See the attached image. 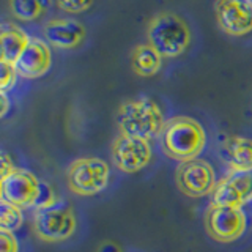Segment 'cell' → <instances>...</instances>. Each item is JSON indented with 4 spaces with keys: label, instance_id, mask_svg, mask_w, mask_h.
<instances>
[{
    "label": "cell",
    "instance_id": "6da1fadb",
    "mask_svg": "<svg viewBox=\"0 0 252 252\" xmlns=\"http://www.w3.org/2000/svg\"><path fill=\"white\" fill-rule=\"evenodd\" d=\"M207 144V134L202 125L189 117H173L165 122L161 132L164 153L175 161H191L202 153Z\"/></svg>",
    "mask_w": 252,
    "mask_h": 252
},
{
    "label": "cell",
    "instance_id": "7a4b0ae2",
    "mask_svg": "<svg viewBox=\"0 0 252 252\" xmlns=\"http://www.w3.org/2000/svg\"><path fill=\"white\" fill-rule=\"evenodd\" d=\"M117 123L122 134L147 140L161 136L165 125L161 107L147 96L125 101L117 112Z\"/></svg>",
    "mask_w": 252,
    "mask_h": 252
},
{
    "label": "cell",
    "instance_id": "3957f363",
    "mask_svg": "<svg viewBox=\"0 0 252 252\" xmlns=\"http://www.w3.org/2000/svg\"><path fill=\"white\" fill-rule=\"evenodd\" d=\"M189 24L173 11H161L155 14L147 29L148 44L153 46L162 57H177L191 44Z\"/></svg>",
    "mask_w": 252,
    "mask_h": 252
},
{
    "label": "cell",
    "instance_id": "277c9868",
    "mask_svg": "<svg viewBox=\"0 0 252 252\" xmlns=\"http://www.w3.org/2000/svg\"><path fill=\"white\" fill-rule=\"evenodd\" d=\"M76 216L66 203L57 200L49 207L38 208L33 216V230L43 241L68 240L76 232Z\"/></svg>",
    "mask_w": 252,
    "mask_h": 252
},
{
    "label": "cell",
    "instance_id": "5b68a950",
    "mask_svg": "<svg viewBox=\"0 0 252 252\" xmlns=\"http://www.w3.org/2000/svg\"><path fill=\"white\" fill-rule=\"evenodd\" d=\"M109 164L101 158H79L71 162L66 172L69 189L79 195H93L109 183Z\"/></svg>",
    "mask_w": 252,
    "mask_h": 252
},
{
    "label": "cell",
    "instance_id": "8992f818",
    "mask_svg": "<svg viewBox=\"0 0 252 252\" xmlns=\"http://www.w3.org/2000/svg\"><path fill=\"white\" fill-rule=\"evenodd\" d=\"M248 219L243 208L211 205L205 215V228L213 240L232 243L246 232Z\"/></svg>",
    "mask_w": 252,
    "mask_h": 252
},
{
    "label": "cell",
    "instance_id": "52a82bcc",
    "mask_svg": "<svg viewBox=\"0 0 252 252\" xmlns=\"http://www.w3.org/2000/svg\"><path fill=\"white\" fill-rule=\"evenodd\" d=\"M41 181L27 169L14 167L0 180V197L19 208L35 207Z\"/></svg>",
    "mask_w": 252,
    "mask_h": 252
},
{
    "label": "cell",
    "instance_id": "ba28073f",
    "mask_svg": "<svg viewBox=\"0 0 252 252\" xmlns=\"http://www.w3.org/2000/svg\"><path fill=\"white\" fill-rule=\"evenodd\" d=\"M175 183L183 194L189 197H202L215 191L216 177L211 165L195 158L181 162L175 172Z\"/></svg>",
    "mask_w": 252,
    "mask_h": 252
},
{
    "label": "cell",
    "instance_id": "9c48e42d",
    "mask_svg": "<svg viewBox=\"0 0 252 252\" xmlns=\"http://www.w3.org/2000/svg\"><path fill=\"white\" fill-rule=\"evenodd\" d=\"M152 159V147L147 139L120 134L112 144V161L118 169L132 173L144 169Z\"/></svg>",
    "mask_w": 252,
    "mask_h": 252
},
{
    "label": "cell",
    "instance_id": "30bf717a",
    "mask_svg": "<svg viewBox=\"0 0 252 252\" xmlns=\"http://www.w3.org/2000/svg\"><path fill=\"white\" fill-rule=\"evenodd\" d=\"M252 200V172H230L213 191V205L236 207Z\"/></svg>",
    "mask_w": 252,
    "mask_h": 252
},
{
    "label": "cell",
    "instance_id": "8fae6325",
    "mask_svg": "<svg viewBox=\"0 0 252 252\" xmlns=\"http://www.w3.org/2000/svg\"><path fill=\"white\" fill-rule=\"evenodd\" d=\"M219 27L225 33L240 36L252 30V2L249 0H220L215 5Z\"/></svg>",
    "mask_w": 252,
    "mask_h": 252
},
{
    "label": "cell",
    "instance_id": "7c38bea8",
    "mask_svg": "<svg viewBox=\"0 0 252 252\" xmlns=\"http://www.w3.org/2000/svg\"><path fill=\"white\" fill-rule=\"evenodd\" d=\"M52 54L51 47L44 39L38 36H30V41L22 54L14 62L18 74L26 79H36L44 76L51 68Z\"/></svg>",
    "mask_w": 252,
    "mask_h": 252
},
{
    "label": "cell",
    "instance_id": "4fadbf2b",
    "mask_svg": "<svg viewBox=\"0 0 252 252\" xmlns=\"http://www.w3.org/2000/svg\"><path fill=\"white\" fill-rule=\"evenodd\" d=\"M43 33L51 46L59 49H73L85 39L87 30L84 24L76 19L55 18L44 24Z\"/></svg>",
    "mask_w": 252,
    "mask_h": 252
},
{
    "label": "cell",
    "instance_id": "5bb4252c",
    "mask_svg": "<svg viewBox=\"0 0 252 252\" xmlns=\"http://www.w3.org/2000/svg\"><path fill=\"white\" fill-rule=\"evenodd\" d=\"M222 156L230 172H252V139L228 137L224 142Z\"/></svg>",
    "mask_w": 252,
    "mask_h": 252
},
{
    "label": "cell",
    "instance_id": "9a60e30c",
    "mask_svg": "<svg viewBox=\"0 0 252 252\" xmlns=\"http://www.w3.org/2000/svg\"><path fill=\"white\" fill-rule=\"evenodd\" d=\"M30 41L27 32L16 24L3 22L0 32V43H2V60L8 63H14L18 57L26 49Z\"/></svg>",
    "mask_w": 252,
    "mask_h": 252
},
{
    "label": "cell",
    "instance_id": "2e32d148",
    "mask_svg": "<svg viewBox=\"0 0 252 252\" xmlns=\"http://www.w3.org/2000/svg\"><path fill=\"white\" fill-rule=\"evenodd\" d=\"M131 65L134 73L139 76H153L161 69L162 55L150 44H139L132 49L131 54Z\"/></svg>",
    "mask_w": 252,
    "mask_h": 252
},
{
    "label": "cell",
    "instance_id": "e0dca14e",
    "mask_svg": "<svg viewBox=\"0 0 252 252\" xmlns=\"http://www.w3.org/2000/svg\"><path fill=\"white\" fill-rule=\"evenodd\" d=\"M8 8L14 18L21 21H32L43 13L46 3L38 2V0H11Z\"/></svg>",
    "mask_w": 252,
    "mask_h": 252
},
{
    "label": "cell",
    "instance_id": "ac0fdd59",
    "mask_svg": "<svg viewBox=\"0 0 252 252\" xmlns=\"http://www.w3.org/2000/svg\"><path fill=\"white\" fill-rule=\"evenodd\" d=\"M0 222L5 230L14 232L22 225L24 222V216H22V208L16 207V205L2 200L0 202Z\"/></svg>",
    "mask_w": 252,
    "mask_h": 252
},
{
    "label": "cell",
    "instance_id": "d6986e66",
    "mask_svg": "<svg viewBox=\"0 0 252 252\" xmlns=\"http://www.w3.org/2000/svg\"><path fill=\"white\" fill-rule=\"evenodd\" d=\"M18 71L14 68V63H8L0 60V89L6 92L10 87L16 84V79H18Z\"/></svg>",
    "mask_w": 252,
    "mask_h": 252
},
{
    "label": "cell",
    "instance_id": "ffe728a7",
    "mask_svg": "<svg viewBox=\"0 0 252 252\" xmlns=\"http://www.w3.org/2000/svg\"><path fill=\"white\" fill-rule=\"evenodd\" d=\"M0 252H19V243L10 230L0 228Z\"/></svg>",
    "mask_w": 252,
    "mask_h": 252
},
{
    "label": "cell",
    "instance_id": "44dd1931",
    "mask_svg": "<svg viewBox=\"0 0 252 252\" xmlns=\"http://www.w3.org/2000/svg\"><path fill=\"white\" fill-rule=\"evenodd\" d=\"M57 199H55L54 195V191L52 188L41 181V186H39V194H38V199H36V203H35V208H44V207H49V205L55 203Z\"/></svg>",
    "mask_w": 252,
    "mask_h": 252
},
{
    "label": "cell",
    "instance_id": "7402d4cb",
    "mask_svg": "<svg viewBox=\"0 0 252 252\" xmlns=\"http://www.w3.org/2000/svg\"><path fill=\"white\" fill-rule=\"evenodd\" d=\"M63 11H68V13H82L85 10H89L92 6V2H59L57 3Z\"/></svg>",
    "mask_w": 252,
    "mask_h": 252
},
{
    "label": "cell",
    "instance_id": "603a6c76",
    "mask_svg": "<svg viewBox=\"0 0 252 252\" xmlns=\"http://www.w3.org/2000/svg\"><path fill=\"white\" fill-rule=\"evenodd\" d=\"M14 169V165H13V159L10 156H8L6 152H2V177L8 175L11 170Z\"/></svg>",
    "mask_w": 252,
    "mask_h": 252
},
{
    "label": "cell",
    "instance_id": "cb8c5ba5",
    "mask_svg": "<svg viewBox=\"0 0 252 252\" xmlns=\"http://www.w3.org/2000/svg\"><path fill=\"white\" fill-rule=\"evenodd\" d=\"M0 101H2V117L8 114V109H10V99L6 96V92L0 90Z\"/></svg>",
    "mask_w": 252,
    "mask_h": 252
},
{
    "label": "cell",
    "instance_id": "d4e9b609",
    "mask_svg": "<svg viewBox=\"0 0 252 252\" xmlns=\"http://www.w3.org/2000/svg\"><path fill=\"white\" fill-rule=\"evenodd\" d=\"M99 252H122V249L114 243H106L99 248Z\"/></svg>",
    "mask_w": 252,
    "mask_h": 252
}]
</instances>
